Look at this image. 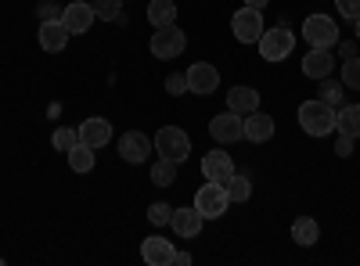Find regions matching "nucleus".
<instances>
[{"label": "nucleus", "instance_id": "1", "mask_svg": "<svg viewBox=\"0 0 360 266\" xmlns=\"http://www.w3.org/2000/svg\"><path fill=\"white\" fill-rule=\"evenodd\" d=\"M299 126H303L310 137H328V133H335V108L324 105L321 98L303 101V105H299Z\"/></svg>", "mask_w": 360, "mask_h": 266}, {"label": "nucleus", "instance_id": "2", "mask_svg": "<svg viewBox=\"0 0 360 266\" xmlns=\"http://www.w3.org/2000/svg\"><path fill=\"white\" fill-rule=\"evenodd\" d=\"M155 152L162 155V159H169V162H184L188 155H191V137L180 130V126H162L159 133H155Z\"/></svg>", "mask_w": 360, "mask_h": 266}, {"label": "nucleus", "instance_id": "3", "mask_svg": "<svg viewBox=\"0 0 360 266\" xmlns=\"http://www.w3.org/2000/svg\"><path fill=\"white\" fill-rule=\"evenodd\" d=\"M259 54H263V62H285V58L292 54L295 47V36L288 33L285 25H274V29H263V36L256 40Z\"/></svg>", "mask_w": 360, "mask_h": 266}, {"label": "nucleus", "instance_id": "4", "mask_svg": "<svg viewBox=\"0 0 360 266\" xmlns=\"http://www.w3.org/2000/svg\"><path fill=\"white\" fill-rule=\"evenodd\" d=\"M303 40L310 47H321V51H332L339 44V25L335 18H328V15H310L303 22Z\"/></svg>", "mask_w": 360, "mask_h": 266}, {"label": "nucleus", "instance_id": "5", "mask_svg": "<svg viewBox=\"0 0 360 266\" xmlns=\"http://www.w3.org/2000/svg\"><path fill=\"white\" fill-rule=\"evenodd\" d=\"M227 205H231V198H227L224 184H213V180H205L195 194V209L202 213V220H220L227 213Z\"/></svg>", "mask_w": 360, "mask_h": 266}, {"label": "nucleus", "instance_id": "6", "mask_svg": "<svg viewBox=\"0 0 360 266\" xmlns=\"http://www.w3.org/2000/svg\"><path fill=\"white\" fill-rule=\"evenodd\" d=\"M152 54L159 58V62H169V58H176L180 51L188 47V36H184V29H180L176 22L173 25H162V29H155L152 33Z\"/></svg>", "mask_w": 360, "mask_h": 266}, {"label": "nucleus", "instance_id": "7", "mask_svg": "<svg viewBox=\"0 0 360 266\" xmlns=\"http://www.w3.org/2000/svg\"><path fill=\"white\" fill-rule=\"evenodd\" d=\"M231 33L238 44H256L263 36V11L259 8H242V11H234L231 15Z\"/></svg>", "mask_w": 360, "mask_h": 266}, {"label": "nucleus", "instance_id": "8", "mask_svg": "<svg viewBox=\"0 0 360 266\" xmlns=\"http://www.w3.org/2000/svg\"><path fill=\"white\" fill-rule=\"evenodd\" d=\"M209 133H213L220 144H234V140H245V115H238V112H224L217 115L213 123H209Z\"/></svg>", "mask_w": 360, "mask_h": 266}, {"label": "nucleus", "instance_id": "9", "mask_svg": "<svg viewBox=\"0 0 360 266\" xmlns=\"http://www.w3.org/2000/svg\"><path fill=\"white\" fill-rule=\"evenodd\" d=\"M220 86V72H217V65H209V62H195L191 69H188V91L191 94H202V98H209Z\"/></svg>", "mask_w": 360, "mask_h": 266}, {"label": "nucleus", "instance_id": "10", "mask_svg": "<svg viewBox=\"0 0 360 266\" xmlns=\"http://www.w3.org/2000/svg\"><path fill=\"white\" fill-rule=\"evenodd\" d=\"M234 173H238L234 159H231L227 152H220V147H217V152H209V155L202 159V176H205V180H213V184H227Z\"/></svg>", "mask_w": 360, "mask_h": 266}, {"label": "nucleus", "instance_id": "11", "mask_svg": "<svg viewBox=\"0 0 360 266\" xmlns=\"http://www.w3.org/2000/svg\"><path fill=\"white\" fill-rule=\"evenodd\" d=\"M141 259L148 266H176V248L166 238H144L141 241Z\"/></svg>", "mask_w": 360, "mask_h": 266}, {"label": "nucleus", "instance_id": "12", "mask_svg": "<svg viewBox=\"0 0 360 266\" xmlns=\"http://www.w3.org/2000/svg\"><path fill=\"white\" fill-rule=\"evenodd\" d=\"M119 155H123V162H130V166H141L148 155H152V140H148L141 130H130V133H123V140H119Z\"/></svg>", "mask_w": 360, "mask_h": 266}, {"label": "nucleus", "instance_id": "13", "mask_svg": "<svg viewBox=\"0 0 360 266\" xmlns=\"http://www.w3.org/2000/svg\"><path fill=\"white\" fill-rule=\"evenodd\" d=\"M94 4H86V0H72L69 8H62V22L69 33H86L90 25H94Z\"/></svg>", "mask_w": 360, "mask_h": 266}, {"label": "nucleus", "instance_id": "14", "mask_svg": "<svg viewBox=\"0 0 360 266\" xmlns=\"http://www.w3.org/2000/svg\"><path fill=\"white\" fill-rule=\"evenodd\" d=\"M69 29H65V22L62 18H51V22H40V47L47 51V54H58V51H65V44H69Z\"/></svg>", "mask_w": 360, "mask_h": 266}, {"label": "nucleus", "instance_id": "15", "mask_svg": "<svg viewBox=\"0 0 360 266\" xmlns=\"http://www.w3.org/2000/svg\"><path fill=\"white\" fill-rule=\"evenodd\" d=\"M76 130H79V144L94 147V152L112 140V126H108V119H101V115H94V119H86V123H79Z\"/></svg>", "mask_w": 360, "mask_h": 266}, {"label": "nucleus", "instance_id": "16", "mask_svg": "<svg viewBox=\"0 0 360 266\" xmlns=\"http://www.w3.org/2000/svg\"><path fill=\"white\" fill-rule=\"evenodd\" d=\"M303 72L310 76V79H324V76H332L335 72V58H332V51H321V47H310L307 51V58H303Z\"/></svg>", "mask_w": 360, "mask_h": 266}, {"label": "nucleus", "instance_id": "17", "mask_svg": "<svg viewBox=\"0 0 360 266\" xmlns=\"http://www.w3.org/2000/svg\"><path fill=\"white\" fill-rule=\"evenodd\" d=\"M270 137H274V119H270L266 112H249L245 115V140H252V144H266Z\"/></svg>", "mask_w": 360, "mask_h": 266}, {"label": "nucleus", "instance_id": "18", "mask_svg": "<svg viewBox=\"0 0 360 266\" xmlns=\"http://www.w3.org/2000/svg\"><path fill=\"white\" fill-rule=\"evenodd\" d=\"M169 227L180 234V238H198V230H202V213L195 209H173V220H169Z\"/></svg>", "mask_w": 360, "mask_h": 266}, {"label": "nucleus", "instance_id": "19", "mask_svg": "<svg viewBox=\"0 0 360 266\" xmlns=\"http://www.w3.org/2000/svg\"><path fill=\"white\" fill-rule=\"evenodd\" d=\"M227 108L238 112V115H249L259 108V94L252 91V86H231L227 91Z\"/></svg>", "mask_w": 360, "mask_h": 266}, {"label": "nucleus", "instance_id": "20", "mask_svg": "<svg viewBox=\"0 0 360 266\" xmlns=\"http://www.w3.org/2000/svg\"><path fill=\"white\" fill-rule=\"evenodd\" d=\"M335 130L346 137H360V105H339L335 108Z\"/></svg>", "mask_w": 360, "mask_h": 266}, {"label": "nucleus", "instance_id": "21", "mask_svg": "<svg viewBox=\"0 0 360 266\" xmlns=\"http://www.w3.org/2000/svg\"><path fill=\"white\" fill-rule=\"evenodd\" d=\"M317 238H321V227H317L314 216H299V220L292 223V241H295V245L310 248V245H317Z\"/></svg>", "mask_w": 360, "mask_h": 266}, {"label": "nucleus", "instance_id": "22", "mask_svg": "<svg viewBox=\"0 0 360 266\" xmlns=\"http://www.w3.org/2000/svg\"><path fill=\"white\" fill-rule=\"evenodd\" d=\"M148 22H152V29L173 25L176 22V4L173 0H152V4H148Z\"/></svg>", "mask_w": 360, "mask_h": 266}, {"label": "nucleus", "instance_id": "23", "mask_svg": "<svg viewBox=\"0 0 360 266\" xmlns=\"http://www.w3.org/2000/svg\"><path fill=\"white\" fill-rule=\"evenodd\" d=\"M224 191H227L231 201H249V194H252V180H249L245 173H234L231 180L224 184Z\"/></svg>", "mask_w": 360, "mask_h": 266}, {"label": "nucleus", "instance_id": "24", "mask_svg": "<svg viewBox=\"0 0 360 266\" xmlns=\"http://www.w3.org/2000/svg\"><path fill=\"white\" fill-rule=\"evenodd\" d=\"M69 166H72V173H90V169H94V147L76 144L69 152Z\"/></svg>", "mask_w": 360, "mask_h": 266}, {"label": "nucleus", "instance_id": "25", "mask_svg": "<svg viewBox=\"0 0 360 266\" xmlns=\"http://www.w3.org/2000/svg\"><path fill=\"white\" fill-rule=\"evenodd\" d=\"M173 180H176V162H169V159H162V155H159V162H152V184L169 187Z\"/></svg>", "mask_w": 360, "mask_h": 266}, {"label": "nucleus", "instance_id": "26", "mask_svg": "<svg viewBox=\"0 0 360 266\" xmlns=\"http://www.w3.org/2000/svg\"><path fill=\"white\" fill-rule=\"evenodd\" d=\"M342 91H346V83H335L332 76H324V79H321V94H317V98H321L324 105L339 108V105H342Z\"/></svg>", "mask_w": 360, "mask_h": 266}, {"label": "nucleus", "instance_id": "27", "mask_svg": "<svg viewBox=\"0 0 360 266\" xmlns=\"http://www.w3.org/2000/svg\"><path fill=\"white\" fill-rule=\"evenodd\" d=\"M51 140H54V147H58V152H62V155H69L72 147L79 144V130H76V126H58Z\"/></svg>", "mask_w": 360, "mask_h": 266}, {"label": "nucleus", "instance_id": "28", "mask_svg": "<svg viewBox=\"0 0 360 266\" xmlns=\"http://www.w3.org/2000/svg\"><path fill=\"white\" fill-rule=\"evenodd\" d=\"M119 11H123V0H94V15L105 22H119Z\"/></svg>", "mask_w": 360, "mask_h": 266}, {"label": "nucleus", "instance_id": "29", "mask_svg": "<svg viewBox=\"0 0 360 266\" xmlns=\"http://www.w3.org/2000/svg\"><path fill=\"white\" fill-rule=\"evenodd\" d=\"M342 83L349 91H360V58H346L342 62Z\"/></svg>", "mask_w": 360, "mask_h": 266}, {"label": "nucleus", "instance_id": "30", "mask_svg": "<svg viewBox=\"0 0 360 266\" xmlns=\"http://www.w3.org/2000/svg\"><path fill=\"white\" fill-rule=\"evenodd\" d=\"M148 220H152L155 227H166V223L173 220V205H166V201H152V209H148Z\"/></svg>", "mask_w": 360, "mask_h": 266}, {"label": "nucleus", "instance_id": "31", "mask_svg": "<svg viewBox=\"0 0 360 266\" xmlns=\"http://www.w3.org/2000/svg\"><path fill=\"white\" fill-rule=\"evenodd\" d=\"M166 91H169L173 98H180V94H188V72H184V76H180V72L166 76Z\"/></svg>", "mask_w": 360, "mask_h": 266}, {"label": "nucleus", "instance_id": "32", "mask_svg": "<svg viewBox=\"0 0 360 266\" xmlns=\"http://www.w3.org/2000/svg\"><path fill=\"white\" fill-rule=\"evenodd\" d=\"M335 8L342 11V18H360V0H335Z\"/></svg>", "mask_w": 360, "mask_h": 266}, {"label": "nucleus", "instance_id": "33", "mask_svg": "<svg viewBox=\"0 0 360 266\" xmlns=\"http://www.w3.org/2000/svg\"><path fill=\"white\" fill-rule=\"evenodd\" d=\"M335 155H353V137H346V133H339V140H335Z\"/></svg>", "mask_w": 360, "mask_h": 266}, {"label": "nucleus", "instance_id": "34", "mask_svg": "<svg viewBox=\"0 0 360 266\" xmlns=\"http://www.w3.org/2000/svg\"><path fill=\"white\" fill-rule=\"evenodd\" d=\"M58 11H62V8H58V4H44V8H40V22H51V18H62V15H58Z\"/></svg>", "mask_w": 360, "mask_h": 266}, {"label": "nucleus", "instance_id": "35", "mask_svg": "<svg viewBox=\"0 0 360 266\" xmlns=\"http://www.w3.org/2000/svg\"><path fill=\"white\" fill-rule=\"evenodd\" d=\"M356 44H360V40H353V44H349V40H346V44H339L342 58H356Z\"/></svg>", "mask_w": 360, "mask_h": 266}, {"label": "nucleus", "instance_id": "36", "mask_svg": "<svg viewBox=\"0 0 360 266\" xmlns=\"http://www.w3.org/2000/svg\"><path fill=\"white\" fill-rule=\"evenodd\" d=\"M245 4H249V8H259V11H263V8L270 4V0H245Z\"/></svg>", "mask_w": 360, "mask_h": 266}, {"label": "nucleus", "instance_id": "37", "mask_svg": "<svg viewBox=\"0 0 360 266\" xmlns=\"http://www.w3.org/2000/svg\"><path fill=\"white\" fill-rule=\"evenodd\" d=\"M353 33H356V40H360V18H353Z\"/></svg>", "mask_w": 360, "mask_h": 266}]
</instances>
